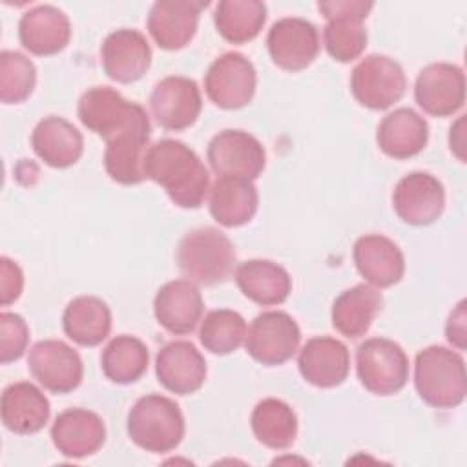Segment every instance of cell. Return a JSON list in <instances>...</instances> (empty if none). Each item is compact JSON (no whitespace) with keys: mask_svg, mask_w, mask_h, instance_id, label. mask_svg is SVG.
<instances>
[{"mask_svg":"<svg viewBox=\"0 0 467 467\" xmlns=\"http://www.w3.org/2000/svg\"><path fill=\"white\" fill-rule=\"evenodd\" d=\"M144 175L157 182L173 204L186 210L199 208L210 192V175L202 161L175 139H162L148 148Z\"/></svg>","mask_w":467,"mask_h":467,"instance_id":"6da1fadb","label":"cell"},{"mask_svg":"<svg viewBox=\"0 0 467 467\" xmlns=\"http://www.w3.org/2000/svg\"><path fill=\"white\" fill-rule=\"evenodd\" d=\"M414 387L431 407L452 409L462 405L467 394L463 356L440 345L420 350L414 361Z\"/></svg>","mask_w":467,"mask_h":467,"instance_id":"7a4b0ae2","label":"cell"},{"mask_svg":"<svg viewBox=\"0 0 467 467\" xmlns=\"http://www.w3.org/2000/svg\"><path fill=\"white\" fill-rule=\"evenodd\" d=\"M235 248L219 228L201 226L188 232L177 246V265L192 281L204 286L224 283L235 270Z\"/></svg>","mask_w":467,"mask_h":467,"instance_id":"3957f363","label":"cell"},{"mask_svg":"<svg viewBox=\"0 0 467 467\" xmlns=\"http://www.w3.org/2000/svg\"><path fill=\"white\" fill-rule=\"evenodd\" d=\"M126 431L130 440L146 452H170L184 438V416L179 405L161 394L139 398L128 412Z\"/></svg>","mask_w":467,"mask_h":467,"instance_id":"277c9868","label":"cell"},{"mask_svg":"<svg viewBox=\"0 0 467 467\" xmlns=\"http://www.w3.org/2000/svg\"><path fill=\"white\" fill-rule=\"evenodd\" d=\"M80 122L106 142L133 131H151L146 109L109 86L86 89L77 108Z\"/></svg>","mask_w":467,"mask_h":467,"instance_id":"5b68a950","label":"cell"},{"mask_svg":"<svg viewBox=\"0 0 467 467\" xmlns=\"http://www.w3.org/2000/svg\"><path fill=\"white\" fill-rule=\"evenodd\" d=\"M372 7L374 4L365 0L317 2V9L327 18L323 44L334 60L347 64L361 57L367 47L365 18Z\"/></svg>","mask_w":467,"mask_h":467,"instance_id":"8992f818","label":"cell"},{"mask_svg":"<svg viewBox=\"0 0 467 467\" xmlns=\"http://www.w3.org/2000/svg\"><path fill=\"white\" fill-rule=\"evenodd\" d=\"M356 372L368 392L390 396L407 385L409 358L396 341L370 337L356 350Z\"/></svg>","mask_w":467,"mask_h":467,"instance_id":"52a82bcc","label":"cell"},{"mask_svg":"<svg viewBox=\"0 0 467 467\" xmlns=\"http://www.w3.org/2000/svg\"><path fill=\"white\" fill-rule=\"evenodd\" d=\"M403 67L387 55H368L358 62L350 75L354 99L368 109H387L405 95Z\"/></svg>","mask_w":467,"mask_h":467,"instance_id":"ba28073f","label":"cell"},{"mask_svg":"<svg viewBox=\"0 0 467 467\" xmlns=\"http://www.w3.org/2000/svg\"><path fill=\"white\" fill-rule=\"evenodd\" d=\"M301 330L292 316L281 310L259 314L246 330L244 348L261 365L275 367L294 358L299 348Z\"/></svg>","mask_w":467,"mask_h":467,"instance_id":"9c48e42d","label":"cell"},{"mask_svg":"<svg viewBox=\"0 0 467 467\" xmlns=\"http://www.w3.org/2000/svg\"><path fill=\"white\" fill-rule=\"evenodd\" d=\"M255 67L243 53H223L210 64L204 75L208 99L223 109H241L248 106L255 95Z\"/></svg>","mask_w":467,"mask_h":467,"instance_id":"30bf717a","label":"cell"},{"mask_svg":"<svg viewBox=\"0 0 467 467\" xmlns=\"http://www.w3.org/2000/svg\"><path fill=\"white\" fill-rule=\"evenodd\" d=\"M31 376L49 392L67 394L84 378L80 354L60 339H42L33 345L27 356Z\"/></svg>","mask_w":467,"mask_h":467,"instance_id":"8fae6325","label":"cell"},{"mask_svg":"<svg viewBox=\"0 0 467 467\" xmlns=\"http://www.w3.org/2000/svg\"><path fill=\"white\" fill-rule=\"evenodd\" d=\"M208 162L217 175L257 179L266 166L265 146L248 131L223 130L208 144Z\"/></svg>","mask_w":467,"mask_h":467,"instance_id":"7c38bea8","label":"cell"},{"mask_svg":"<svg viewBox=\"0 0 467 467\" xmlns=\"http://www.w3.org/2000/svg\"><path fill=\"white\" fill-rule=\"evenodd\" d=\"M272 62L285 71L306 69L317 57L321 42L317 27L299 16H286L272 24L266 35Z\"/></svg>","mask_w":467,"mask_h":467,"instance_id":"4fadbf2b","label":"cell"},{"mask_svg":"<svg viewBox=\"0 0 467 467\" xmlns=\"http://www.w3.org/2000/svg\"><path fill=\"white\" fill-rule=\"evenodd\" d=\"M418 106L432 117H451L463 108L465 75L463 69L449 62L425 66L414 84Z\"/></svg>","mask_w":467,"mask_h":467,"instance_id":"5bb4252c","label":"cell"},{"mask_svg":"<svg viewBox=\"0 0 467 467\" xmlns=\"http://www.w3.org/2000/svg\"><path fill=\"white\" fill-rule=\"evenodd\" d=\"M150 109L164 130L181 131L193 126L202 109L197 82L179 75L159 80L150 95Z\"/></svg>","mask_w":467,"mask_h":467,"instance_id":"9a60e30c","label":"cell"},{"mask_svg":"<svg viewBox=\"0 0 467 467\" xmlns=\"http://www.w3.org/2000/svg\"><path fill=\"white\" fill-rule=\"evenodd\" d=\"M392 208L407 224H432L445 208L443 184L427 171H412L398 181L392 192Z\"/></svg>","mask_w":467,"mask_h":467,"instance_id":"2e32d148","label":"cell"},{"mask_svg":"<svg viewBox=\"0 0 467 467\" xmlns=\"http://www.w3.org/2000/svg\"><path fill=\"white\" fill-rule=\"evenodd\" d=\"M208 2L157 0L148 15V31L155 44L166 51L182 49L197 33L201 11Z\"/></svg>","mask_w":467,"mask_h":467,"instance_id":"e0dca14e","label":"cell"},{"mask_svg":"<svg viewBox=\"0 0 467 467\" xmlns=\"http://www.w3.org/2000/svg\"><path fill=\"white\" fill-rule=\"evenodd\" d=\"M104 73L120 84L137 82L151 66V47L146 36L135 29H117L100 46Z\"/></svg>","mask_w":467,"mask_h":467,"instance_id":"ac0fdd59","label":"cell"},{"mask_svg":"<svg viewBox=\"0 0 467 467\" xmlns=\"http://www.w3.org/2000/svg\"><path fill=\"white\" fill-rule=\"evenodd\" d=\"M159 383L179 396L197 392L206 379L208 368L204 356L190 341H170L155 358Z\"/></svg>","mask_w":467,"mask_h":467,"instance_id":"d6986e66","label":"cell"},{"mask_svg":"<svg viewBox=\"0 0 467 467\" xmlns=\"http://www.w3.org/2000/svg\"><path fill=\"white\" fill-rule=\"evenodd\" d=\"M204 303L199 288L190 279H173L162 285L153 299V314L170 334L186 336L202 319Z\"/></svg>","mask_w":467,"mask_h":467,"instance_id":"ffe728a7","label":"cell"},{"mask_svg":"<svg viewBox=\"0 0 467 467\" xmlns=\"http://www.w3.org/2000/svg\"><path fill=\"white\" fill-rule=\"evenodd\" d=\"M297 367L305 381L319 389L341 385L350 370V354L343 341L328 336L308 339L297 356Z\"/></svg>","mask_w":467,"mask_h":467,"instance_id":"44dd1931","label":"cell"},{"mask_svg":"<svg viewBox=\"0 0 467 467\" xmlns=\"http://www.w3.org/2000/svg\"><path fill=\"white\" fill-rule=\"evenodd\" d=\"M51 440L66 458L95 454L106 441V425L99 414L88 409H67L51 425Z\"/></svg>","mask_w":467,"mask_h":467,"instance_id":"7402d4cb","label":"cell"},{"mask_svg":"<svg viewBox=\"0 0 467 467\" xmlns=\"http://www.w3.org/2000/svg\"><path fill=\"white\" fill-rule=\"evenodd\" d=\"M352 257L361 277L376 288L394 286L405 274L403 252L392 239L381 234L361 235L354 243Z\"/></svg>","mask_w":467,"mask_h":467,"instance_id":"603a6c76","label":"cell"},{"mask_svg":"<svg viewBox=\"0 0 467 467\" xmlns=\"http://www.w3.org/2000/svg\"><path fill=\"white\" fill-rule=\"evenodd\" d=\"M18 38L24 49L47 57L62 51L71 38L69 18L55 5H36L18 22Z\"/></svg>","mask_w":467,"mask_h":467,"instance_id":"cb8c5ba5","label":"cell"},{"mask_svg":"<svg viewBox=\"0 0 467 467\" xmlns=\"http://www.w3.org/2000/svg\"><path fill=\"white\" fill-rule=\"evenodd\" d=\"M2 423L15 434H35L49 420V400L29 381H16L4 389L0 401Z\"/></svg>","mask_w":467,"mask_h":467,"instance_id":"d4e9b609","label":"cell"},{"mask_svg":"<svg viewBox=\"0 0 467 467\" xmlns=\"http://www.w3.org/2000/svg\"><path fill=\"white\" fill-rule=\"evenodd\" d=\"M210 213L226 228H237L250 223L259 206V193L250 179L219 175L210 188Z\"/></svg>","mask_w":467,"mask_h":467,"instance_id":"484cf974","label":"cell"},{"mask_svg":"<svg viewBox=\"0 0 467 467\" xmlns=\"http://www.w3.org/2000/svg\"><path fill=\"white\" fill-rule=\"evenodd\" d=\"M33 151L51 168H69L82 157V133L66 119L49 115L42 119L31 133Z\"/></svg>","mask_w":467,"mask_h":467,"instance_id":"4316f807","label":"cell"},{"mask_svg":"<svg viewBox=\"0 0 467 467\" xmlns=\"http://www.w3.org/2000/svg\"><path fill=\"white\" fill-rule=\"evenodd\" d=\"M429 140L427 120L410 108H400L383 117L378 126L376 142L379 150L398 161L423 151Z\"/></svg>","mask_w":467,"mask_h":467,"instance_id":"83f0119b","label":"cell"},{"mask_svg":"<svg viewBox=\"0 0 467 467\" xmlns=\"http://www.w3.org/2000/svg\"><path fill=\"white\" fill-rule=\"evenodd\" d=\"M383 308V296L372 285H356L341 292L332 305V327L348 339H358L368 332L376 316Z\"/></svg>","mask_w":467,"mask_h":467,"instance_id":"f1b7e54d","label":"cell"},{"mask_svg":"<svg viewBox=\"0 0 467 467\" xmlns=\"http://www.w3.org/2000/svg\"><path fill=\"white\" fill-rule=\"evenodd\" d=\"M235 283L244 297L261 306L281 305L292 292V277L288 272L268 259L241 263L235 268Z\"/></svg>","mask_w":467,"mask_h":467,"instance_id":"f546056e","label":"cell"},{"mask_svg":"<svg viewBox=\"0 0 467 467\" xmlns=\"http://www.w3.org/2000/svg\"><path fill=\"white\" fill-rule=\"evenodd\" d=\"M62 328L77 345L97 347L111 330L109 306L100 297L78 296L64 308Z\"/></svg>","mask_w":467,"mask_h":467,"instance_id":"4dcf8cb0","label":"cell"},{"mask_svg":"<svg viewBox=\"0 0 467 467\" xmlns=\"http://www.w3.org/2000/svg\"><path fill=\"white\" fill-rule=\"evenodd\" d=\"M252 432L268 449H288L297 438V416L288 403L277 398L259 401L250 416Z\"/></svg>","mask_w":467,"mask_h":467,"instance_id":"1f68e13d","label":"cell"},{"mask_svg":"<svg viewBox=\"0 0 467 467\" xmlns=\"http://www.w3.org/2000/svg\"><path fill=\"white\" fill-rule=\"evenodd\" d=\"M151 131H135L106 142L104 168L119 184H139L146 179L144 157Z\"/></svg>","mask_w":467,"mask_h":467,"instance_id":"d6a6232c","label":"cell"},{"mask_svg":"<svg viewBox=\"0 0 467 467\" xmlns=\"http://www.w3.org/2000/svg\"><path fill=\"white\" fill-rule=\"evenodd\" d=\"M266 22V5L259 0H221L213 11L217 33L232 44L254 40Z\"/></svg>","mask_w":467,"mask_h":467,"instance_id":"836d02e7","label":"cell"},{"mask_svg":"<svg viewBox=\"0 0 467 467\" xmlns=\"http://www.w3.org/2000/svg\"><path fill=\"white\" fill-rule=\"evenodd\" d=\"M150 363L148 347L135 336L113 337L100 354V367L104 376L119 385L135 383L140 379Z\"/></svg>","mask_w":467,"mask_h":467,"instance_id":"e575fe53","label":"cell"},{"mask_svg":"<svg viewBox=\"0 0 467 467\" xmlns=\"http://www.w3.org/2000/svg\"><path fill=\"white\" fill-rule=\"evenodd\" d=\"M246 330V321L239 312L219 308L208 312L204 319H201L199 341L208 352L226 356L244 343Z\"/></svg>","mask_w":467,"mask_h":467,"instance_id":"d590c367","label":"cell"},{"mask_svg":"<svg viewBox=\"0 0 467 467\" xmlns=\"http://www.w3.org/2000/svg\"><path fill=\"white\" fill-rule=\"evenodd\" d=\"M36 67L18 51L0 53V100L4 104H20L35 89Z\"/></svg>","mask_w":467,"mask_h":467,"instance_id":"8d00e7d4","label":"cell"},{"mask_svg":"<svg viewBox=\"0 0 467 467\" xmlns=\"http://www.w3.org/2000/svg\"><path fill=\"white\" fill-rule=\"evenodd\" d=\"M29 328L22 316L15 312L0 314V361L4 365L16 361L27 348Z\"/></svg>","mask_w":467,"mask_h":467,"instance_id":"74e56055","label":"cell"},{"mask_svg":"<svg viewBox=\"0 0 467 467\" xmlns=\"http://www.w3.org/2000/svg\"><path fill=\"white\" fill-rule=\"evenodd\" d=\"M24 288L22 268L9 257L0 259V303L2 306L16 301Z\"/></svg>","mask_w":467,"mask_h":467,"instance_id":"f35d334b","label":"cell"},{"mask_svg":"<svg viewBox=\"0 0 467 467\" xmlns=\"http://www.w3.org/2000/svg\"><path fill=\"white\" fill-rule=\"evenodd\" d=\"M467 316H465V299H462L456 308L449 314L445 325V337L456 350H465L467 347Z\"/></svg>","mask_w":467,"mask_h":467,"instance_id":"ab89813d","label":"cell"},{"mask_svg":"<svg viewBox=\"0 0 467 467\" xmlns=\"http://www.w3.org/2000/svg\"><path fill=\"white\" fill-rule=\"evenodd\" d=\"M463 124H465V119L460 117L452 126H451V131H449V146H451V151L456 155V159L460 162H465V155H463V150H465V131H463Z\"/></svg>","mask_w":467,"mask_h":467,"instance_id":"60d3db41","label":"cell"}]
</instances>
